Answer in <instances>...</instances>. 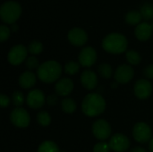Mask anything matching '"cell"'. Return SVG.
Wrapping results in <instances>:
<instances>
[{"mask_svg": "<svg viewBox=\"0 0 153 152\" xmlns=\"http://www.w3.org/2000/svg\"><path fill=\"white\" fill-rule=\"evenodd\" d=\"M38 152H60L59 149L57 147V145L51 142V141H46L44 142H42L39 147Z\"/></svg>", "mask_w": 153, "mask_h": 152, "instance_id": "d6986e66", "label": "cell"}, {"mask_svg": "<svg viewBox=\"0 0 153 152\" xmlns=\"http://www.w3.org/2000/svg\"><path fill=\"white\" fill-rule=\"evenodd\" d=\"M22 13L21 5L13 1H9L2 4L0 8V16L2 20L6 22L13 24L16 22Z\"/></svg>", "mask_w": 153, "mask_h": 152, "instance_id": "277c9868", "label": "cell"}, {"mask_svg": "<svg viewBox=\"0 0 153 152\" xmlns=\"http://www.w3.org/2000/svg\"><path fill=\"white\" fill-rule=\"evenodd\" d=\"M26 101L30 108L33 109L40 108L45 103L44 93L39 90H33L29 92Z\"/></svg>", "mask_w": 153, "mask_h": 152, "instance_id": "4fadbf2b", "label": "cell"}, {"mask_svg": "<svg viewBox=\"0 0 153 152\" xmlns=\"http://www.w3.org/2000/svg\"><path fill=\"white\" fill-rule=\"evenodd\" d=\"M109 147L112 151L116 152H122L126 151L130 146L129 139L121 133L114 134L109 141Z\"/></svg>", "mask_w": 153, "mask_h": 152, "instance_id": "9c48e42d", "label": "cell"}, {"mask_svg": "<svg viewBox=\"0 0 153 152\" xmlns=\"http://www.w3.org/2000/svg\"><path fill=\"white\" fill-rule=\"evenodd\" d=\"M131 152H147L143 148H142V147H136V148H134V149H133Z\"/></svg>", "mask_w": 153, "mask_h": 152, "instance_id": "e575fe53", "label": "cell"}, {"mask_svg": "<svg viewBox=\"0 0 153 152\" xmlns=\"http://www.w3.org/2000/svg\"><path fill=\"white\" fill-rule=\"evenodd\" d=\"M62 109L64 112L72 114L75 111L76 109V103L74 99H65L62 100Z\"/></svg>", "mask_w": 153, "mask_h": 152, "instance_id": "44dd1931", "label": "cell"}, {"mask_svg": "<svg viewBox=\"0 0 153 152\" xmlns=\"http://www.w3.org/2000/svg\"><path fill=\"white\" fill-rule=\"evenodd\" d=\"M152 28L148 22H143L139 24L135 29V36L139 40H147L152 36Z\"/></svg>", "mask_w": 153, "mask_h": 152, "instance_id": "e0dca14e", "label": "cell"}, {"mask_svg": "<svg viewBox=\"0 0 153 152\" xmlns=\"http://www.w3.org/2000/svg\"><path fill=\"white\" fill-rule=\"evenodd\" d=\"M99 72H100V73L101 74L102 77L108 79V78L111 77L113 70H112V67L110 66V65H108L107 63H104V64H101L99 66Z\"/></svg>", "mask_w": 153, "mask_h": 152, "instance_id": "cb8c5ba5", "label": "cell"}, {"mask_svg": "<svg viewBox=\"0 0 153 152\" xmlns=\"http://www.w3.org/2000/svg\"><path fill=\"white\" fill-rule=\"evenodd\" d=\"M60 152H65V151H60Z\"/></svg>", "mask_w": 153, "mask_h": 152, "instance_id": "f35d334b", "label": "cell"}, {"mask_svg": "<svg viewBox=\"0 0 153 152\" xmlns=\"http://www.w3.org/2000/svg\"><path fill=\"white\" fill-rule=\"evenodd\" d=\"M79 63L84 67H90L93 65L97 59V54L93 47H86L79 54Z\"/></svg>", "mask_w": 153, "mask_h": 152, "instance_id": "8fae6325", "label": "cell"}, {"mask_svg": "<svg viewBox=\"0 0 153 152\" xmlns=\"http://www.w3.org/2000/svg\"><path fill=\"white\" fill-rule=\"evenodd\" d=\"M106 108V101L103 97L97 93L88 94L82 103V109L83 113L90 116H98L104 112Z\"/></svg>", "mask_w": 153, "mask_h": 152, "instance_id": "6da1fadb", "label": "cell"}, {"mask_svg": "<svg viewBox=\"0 0 153 152\" xmlns=\"http://www.w3.org/2000/svg\"><path fill=\"white\" fill-rule=\"evenodd\" d=\"M28 50L22 45H16L11 48L8 53V61L13 65H20L27 56Z\"/></svg>", "mask_w": 153, "mask_h": 152, "instance_id": "ba28073f", "label": "cell"}, {"mask_svg": "<svg viewBox=\"0 0 153 152\" xmlns=\"http://www.w3.org/2000/svg\"><path fill=\"white\" fill-rule=\"evenodd\" d=\"M143 73L147 78L153 79V65H148L144 70H143Z\"/></svg>", "mask_w": 153, "mask_h": 152, "instance_id": "1f68e13d", "label": "cell"}, {"mask_svg": "<svg viewBox=\"0 0 153 152\" xmlns=\"http://www.w3.org/2000/svg\"><path fill=\"white\" fill-rule=\"evenodd\" d=\"M141 13L145 20L153 19V4L150 3L144 4L141 8Z\"/></svg>", "mask_w": 153, "mask_h": 152, "instance_id": "7402d4cb", "label": "cell"}, {"mask_svg": "<svg viewBox=\"0 0 153 152\" xmlns=\"http://www.w3.org/2000/svg\"><path fill=\"white\" fill-rule=\"evenodd\" d=\"M133 135L136 142L144 143L151 140L152 129L147 124L141 122L134 125L133 130Z\"/></svg>", "mask_w": 153, "mask_h": 152, "instance_id": "8992f818", "label": "cell"}, {"mask_svg": "<svg viewBox=\"0 0 153 152\" xmlns=\"http://www.w3.org/2000/svg\"><path fill=\"white\" fill-rule=\"evenodd\" d=\"M134 69L127 65H122L117 67L115 73V80L118 83L126 84L129 82L134 77Z\"/></svg>", "mask_w": 153, "mask_h": 152, "instance_id": "30bf717a", "label": "cell"}, {"mask_svg": "<svg viewBox=\"0 0 153 152\" xmlns=\"http://www.w3.org/2000/svg\"><path fill=\"white\" fill-rule=\"evenodd\" d=\"M36 83V76L32 72H24L19 78V84L23 89H30Z\"/></svg>", "mask_w": 153, "mask_h": 152, "instance_id": "ac0fdd59", "label": "cell"}, {"mask_svg": "<svg viewBox=\"0 0 153 152\" xmlns=\"http://www.w3.org/2000/svg\"><path fill=\"white\" fill-rule=\"evenodd\" d=\"M47 102L49 106H55L57 102V96L56 94H52L48 96L47 99Z\"/></svg>", "mask_w": 153, "mask_h": 152, "instance_id": "836d02e7", "label": "cell"}, {"mask_svg": "<svg viewBox=\"0 0 153 152\" xmlns=\"http://www.w3.org/2000/svg\"><path fill=\"white\" fill-rule=\"evenodd\" d=\"M152 91V83L147 81L141 79L137 81L134 84V93L137 98L140 99H145L150 97Z\"/></svg>", "mask_w": 153, "mask_h": 152, "instance_id": "7c38bea8", "label": "cell"}, {"mask_svg": "<svg viewBox=\"0 0 153 152\" xmlns=\"http://www.w3.org/2000/svg\"><path fill=\"white\" fill-rule=\"evenodd\" d=\"M56 93L60 96H67L74 90V82L69 78H62L55 86Z\"/></svg>", "mask_w": 153, "mask_h": 152, "instance_id": "9a60e30c", "label": "cell"}, {"mask_svg": "<svg viewBox=\"0 0 153 152\" xmlns=\"http://www.w3.org/2000/svg\"><path fill=\"white\" fill-rule=\"evenodd\" d=\"M92 132H93L94 136L97 139L104 141V140H107L110 136L111 127L107 121L103 119H100L93 124Z\"/></svg>", "mask_w": 153, "mask_h": 152, "instance_id": "52a82bcc", "label": "cell"}, {"mask_svg": "<svg viewBox=\"0 0 153 152\" xmlns=\"http://www.w3.org/2000/svg\"><path fill=\"white\" fill-rule=\"evenodd\" d=\"M103 48L112 54H120L127 48V39L120 33H110L105 37L102 42Z\"/></svg>", "mask_w": 153, "mask_h": 152, "instance_id": "3957f363", "label": "cell"}, {"mask_svg": "<svg viewBox=\"0 0 153 152\" xmlns=\"http://www.w3.org/2000/svg\"><path fill=\"white\" fill-rule=\"evenodd\" d=\"M62 73V67L56 61H47L41 64L38 68V77L45 83L56 82Z\"/></svg>", "mask_w": 153, "mask_h": 152, "instance_id": "7a4b0ae2", "label": "cell"}, {"mask_svg": "<svg viewBox=\"0 0 153 152\" xmlns=\"http://www.w3.org/2000/svg\"><path fill=\"white\" fill-rule=\"evenodd\" d=\"M109 150H110L109 144H108L106 142L97 143L93 148L94 152H109Z\"/></svg>", "mask_w": 153, "mask_h": 152, "instance_id": "f546056e", "label": "cell"}, {"mask_svg": "<svg viewBox=\"0 0 153 152\" xmlns=\"http://www.w3.org/2000/svg\"><path fill=\"white\" fill-rule=\"evenodd\" d=\"M10 119L13 125L20 128L27 127L30 125V121L29 113L25 109L21 108H15L12 111Z\"/></svg>", "mask_w": 153, "mask_h": 152, "instance_id": "5b68a950", "label": "cell"}, {"mask_svg": "<svg viewBox=\"0 0 153 152\" xmlns=\"http://www.w3.org/2000/svg\"><path fill=\"white\" fill-rule=\"evenodd\" d=\"M151 25H152V30H153V22L151 24Z\"/></svg>", "mask_w": 153, "mask_h": 152, "instance_id": "74e56055", "label": "cell"}, {"mask_svg": "<svg viewBox=\"0 0 153 152\" xmlns=\"http://www.w3.org/2000/svg\"><path fill=\"white\" fill-rule=\"evenodd\" d=\"M143 18V15L141 13V12H138V11H131L129 12L126 16V21L127 23L129 24H137L141 22Z\"/></svg>", "mask_w": 153, "mask_h": 152, "instance_id": "ffe728a7", "label": "cell"}, {"mask_svg": "<svg viewBox=\"0 0 153 152\" xmlns=\"http://www.w3.org/2000/svg\"><path fill=\"white\" fill-rule=\"evenodd\" d=\"M26 66L30 69V70H33V69H36V68H39V61L36 57L34 56H30L27 58L26 60Z\"/></svg>", "mask_w": 153, "mask_h": 152, "instance_id": "f1b7e54d", "label": "cell"}, {"mask_svg": "<svg viewBox=\"0 0 153 152\" xmlns=\"http://www.w3.org/2000/svg\"><path fill=\"white\" fill-rule=\"evenodd\" d=\"M24 102V98L22 92L15 91L13 94V103L16 107H21Z\"/></svg>", "mask_w": 153, "mask_h": 152, "instance_id": "83f0119b", "label": "cell"}, {"mask_svg": "<svg viewBox=\"0 0 153 152\" xmlns=\"http://www.w3.org/2000/svg\"><path fill=\"white\" fill-rule=\"evenodd\" d=\"M10 103V99L7 96H5L4 94H1L0 96V104L3 108H5L9 105Z\"/></svg>", "mask_w": 153, "mask_h": 152, "instance_id": "d6a6232c", "label": "cell"}, {"mask_svg": "<svg viewBox=\"0 0 153 152\" xmlns=\"http://www.w3.org/2000/svg\"><path fill=\"white\" fill-rule=\"evenodd\" d=\"M37 120L39 122V124L42 126H48L50 124L51 118L48 112L45 111H41L38 114L37 116Z\"/></svg>", "mask_w": 153, "mask_h": 152, "instance_id": "d4e9b609", "label": "cell"}, {"mask_svg": "<svg viewBox=\"0 0 153 152\" xmlns=\"http://www.w3.org/2000/svg\"><path fill=\"white\" fill-rule=\"evenodd\" d=\"M68 39L73 45L81 47L86 43L88 36L83 30L79 28H74L68 33Z\"/></svg>", "mask_w": 153, "mask_h": 152, "instance_id": "5bb4252c", "label": "cell"}, {"mask_svg": "<svg viewBox=\"0 0 153 152\" xmlns=\"http://www.w3.org/2000/svg\"><path fill=\"white\" fill-rule=\"evenodd\" d=\"M43 49V46L39 41H32L29 45V52L33 54V55H38L40 54Z\"/></svg>", "mask_w": 153, "mask_h": 152, "instance_id": "4316f807", "label": "cell"}, {"mask_svg": "<svg viewBox=\"0 0 153 152\" xmlns=\"http://www.w3.org/2000/svg\"><path fill=\"white\" fill-rule=\"evenodd\" d=\"M126 59L131 65H138L141 62V56L139 53L134 50H129L126 52Z\"/></svg>", "mask_w": 153, "mask_h": 152, "instance_id": "603a6c76", "label": "cell"}, {"mask_svg": "<svg viewBox=\"0 0 153 152\" xmlns=\"http://www.w3.org/2000/svg\"><path fill=\"white\" fill-rule=\"evenodd\" d=\"M12 30H13V31L17 30V25H16V24H13V25L12 26Z\"/></svg>", "mask_w": 153, "mask_h": 152, "instance_id": "8d00e7d4", "label": "cell"}, {"mask_svg": "<svg viewBox=\"0 0 153 152\" xmlns=\"http://www.w3.org/2000/svg\"><path fill=\"white\" fill-rule=\"evenodd\" d=\"M149 148H150V151H151V152H153V138L151 140V142H150V146H149Z\"/></svg>", "mask_w": 153, "mask_h": 152, "instance_id": "d590c367", "label": "cell"}, {"mask_svg": "<svg viewBox=\"0 0 153 152\" xmlns=\"http://www.w3.org/2000/svg\"><path fill=\"white\" fill-rule=\"evenodd\" d=\"M81 82L84 88L87 90H93L98 83V78L94 72L91 70L83 71L81 75Z\"/></svg>", "mask_w": 153, "mask_h": 152, "instance_id": "2e32d148", "label": "cell"}, {"mask_svg": "<svg viewBox=\"0 0 153 152\" xmlns=\"http://www.w3.org/2000/svg\"><path fill=\"white\" fill-rule=\"evenodd\" d=\"M80 69V66H79V64L74 62V61H70L68 62L65 66V71L67 74H70V75H74L76 73H78Z\"/></svg>", "mask_w": 153, "mask_h": 152, "instance_id": "484cf974", "label": "cell"}, {"mask_svg": "<svg viewBox=\"0 0 153 152\" xmlns=\"http://www.w3.org/2000/svg\"><path fill=\"white\" fill-rule=\"evenodd\" d=\"M10 36V30L7 26L5 25H1L0 26V40L3 42L6 40Z\"/></svg>", "mask_w": 153, "mask_h": 152, "instance_id": "4dcf8cb0", "label": "cell"}]
</instances>
